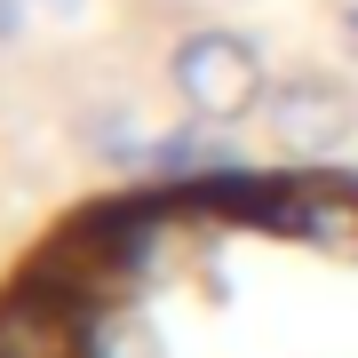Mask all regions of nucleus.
Listing matches in <instances>:
<instances>
[{"label":"nucleus","instance_id":"1","mask_svg":"<svg viewBox=\"0 0 358 358\" xmlns=\"http://www.w3.org/2000/svg\"><path fill=\"white\" fill-rule=\"evenodd\" d=\"M167 80H176V96L192 103V120H207V128H239L247 112H263L271 96V72H263V48L247 32H183L176 56H167Z\"/></svg>","mask_w":358,"mask_h":358},{"label":"nucleus","instance_id":"2","mask_svg":"<svg viewBox=\"0 0 358 358\" xmlns=\"http://www.w3.org/2000/svg\"><path fill=\"white\" fill-rule=\"evenodd\" d=\"M263 128L271 143H279L287 159H334L350 143L358 128V103L343 80H327V72H287V80H271V96H263Z\"/></svg>","mask_w":358,"mask_h":358},{"label":"nucleus","instance_id":"3","mask_svg":"<svg viewBox=\"0 0 358 358\" xmlns=\"http://www.w3.org/2000/svg\"><path fill=\"white\" fill-rule=\"evenodd\" d=\"M0 358H80L72 294L48 287L40 271H24V279L0 294Z\"/></svg>","mask_w":358,"mask_h":358},{"label":"nucleus","instance_id":"4","mask_svg":"<svg viewBox=\"0 0 358 358\" xmlns=\"http://www.w3.org/2000/svg\"><path fill=\"white\" fill-rule=\"evenodd\" d=\"M143 159H152V176H159V183H223L239 152H231V136H223V128H207V120H192V128L159 136V143H152Z\"/></svg>","mask_w":358,"mask_h":358},{"label":"nucleus","instance_id":"5","mask_svg":"<svg viewBox=\"0 0 358 358\" xmlns=\"http://www.w3.org/2000/svg\"><path fill=\"white\" fill-rule=\"evenodd\" d=\"M24 8H32V0H0V40H16V32H24Z\"/></svg>","mask_w":358,"mask_h":358},{"label":"nucleus","instance_id":"6","mask_svg":"<svg viewBox=\"0 0 358 358\" xmlns=\"http://www.w3.org/2000/svg\"><path fill=\"white\" fill-rule=\"evenodd\" d=\"M32 8H48V16H80V0H32Z\"/></svg>","mask_w":358,"mask_h":358},{"label":"nucleus","instance_id":"7","mask_svg":"<svg viewBox=\"0 0 358 358\" xmlns=\"http://www.w3.org/2000/svg\"><path fill=\"white\" fill-rule=\"evenodd\" d=\"M343 40H350V56H358V8H343Z\"/></svg>","mask_w":358,"mask_h":358}]
</instances>
